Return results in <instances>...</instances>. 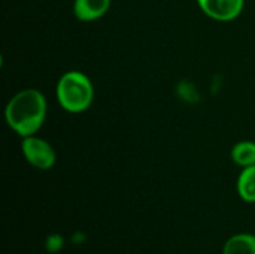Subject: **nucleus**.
<instances>
[{"label":"nucleus","mask_w":255,"mask_h":254,"mask_svg":"<svg viewBox=\"0 0 255 254\" xmlns=\"http://www.w3.org/2000/svg\"><path fill=\"white\" fill-rule=\"evenodd\" d=\"M223 254H255V235L238 234L230 237L223 247Z\"/></svg>","instance_id":"obj_7"},{"label":"nucleus","mask_w":255,"mask_h":254,"mask_svg":"<svg viewBox=\"0 0 255 254\" xmlns=\"http://www.w3.org/2000/svg\"><path fill=\"white\" fill-rule=\"evenodd\" d=\"M200 10L220 22L236 19L245 6V0H196Z\"/></svg>","instance_id":"obj_4"},{"label":"nucleus","mask_w":255,"mask_h":254,"mask_svg":"<svg viewBox=\"0 0 255 254\" xmlns=\"http://www.w3.org/2000/svg\"><path fill=\"white\" fill-rule=\"evenodd\" d=\"M21 153L28 165L39 171H49L57 162V154L52 145L36 135L22 138Z\"/></svg>","instance_id":"obj_3"},{"label":"nucleus","mask_w":255,"mask_h":254,"mask_svg":"<svg viewBox=\"0 0 255 254\" xmlns=\"http://www.w3.org/2000/svg\"><path fill=\"white\" fill-rule=\"evenodd\" d=\"M58 105L69 114L85 112L94 100V85L81 70L64 72L55 85Z\"/></svg>","instance_id":"obj_2"},{"label":"nucleus","mask_w":255,"mask_h":254,"mask_svg":"<svg viewBox=\"0 0 255 254\" xmlns=\"http://www.w3.org/2000/svg\"><path fill=\"white\" fill-rule=\"evenodd\" d=\"M48 103L36 88H24L13 94L4 108L7 126L21 138L36 135L45 123Z\"/></svg>","instance_id":"obj_1"},{"label":"nucleus","mask_w":255,"mask_h":254,"mask_svg":"<svg viewBox=\"0 0 255 254\" xmlns=\"http://www.w3.org/2000/svg\"><path fill=\"white\" fill-rule=\"evenodd\" d=\"M232 160L235 165L241 168H248L255 165V142L253 141H241L232 148Z\"/></svg>","instance_id":"obj_8"},{"label":"nucleus","mask_w":255,"mask_h":254,"mask_svg":"<svg viewBox=\"0 0 255 254\" xmlns=\"http://www.w3.org/2000/svg\"><path fill=\"white\" fill-rule=\"evenodd\" d=\"M238 195L244 202L255 204V165L242 168L238 183H236Z\"/></svg>","instance_id":"obj_6"},{"label":"nucleus","mask_w":255,"mask_h":254,"mask_svg":"<svg viewBox=\"0 0 255 254\" xmlns=\"http://www.w3.org/2000/svg\"><path fill=\"white\" fill-rule=\"evenodd\" d=\"M112 0H75L73 13L79 21L91 22L105 16L111 9Z\"/></svg>","instance_id":"obj_5"}]
</instances>
